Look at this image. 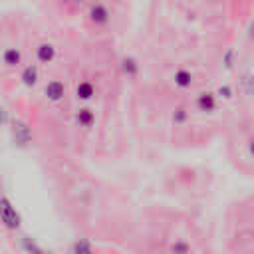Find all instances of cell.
<instances>
[{
    "mask_svg": "<svg viewBox=\"0 0 254 254\" xmlns=\"http://www.w3.org/2000/svg\"><path fill=\"white\" fill-rule=\"evenodd\" d=\"M12 139H14V145L16 147H28L30 143H32V129H30V125L26 123V121H22V119H14L12 121Z\"/></svg>",
    "mask_w": 254,
    "mask_h": 254,
    "instance_id": "cell-1",
    "label": "cell"
},
{
    "mask_svg": "<svg viewBox=\"0 0 254 254\" xmlns=\"http://www.w3.org/2000/svg\"><path fill=\"white\" fill-rule=\"evenodd\" d=\"M87 18H89V22H91L93 26L103 28V26L109 24L111 12H109V8H107L103 2H91V4H89V10H87Z\"/></svg>",
    "mask_w": 254,
    "mask_h": 254,
    "instance_id": "cell-2",
    "label": "cell"
},
{
    "mask_svg": "<svg viewBox=\"0 0 254 254\" xmlns=\"http://www.w3.org/2000/svg\"><path fill=\"white\" fill-rule=\"evenodd\" d=\"M2 224H4L8 230L20 228V214H18L16 206H12V202H10L8 196L2 198Z\"/></svg>",
    "mask_w": 254,
    "mask_h": 254,
    "instance_id": "cell-3",
    "label": "cell"
},
{
    "mask_svg": "<svg viewBox=\"0 0 254 254\" xmlns=\"http://www.w3.org/2000/svg\"><path fill=\"white\" fill-rule=\"evenodd\" d=\"M44 95H46L48 101H52V103H60V101L64 99V95H65V85H64L60 79H52V81L46 83V87H44Z\"/></svg>",
    "mask_w": 254,
    "mask_h": 254,
    "instance_id": "cell-4",
    "label": "cell"
},
{
    "mask_svg": "<svg viewBox=\"0 0 254 254\" xmlns=\"http://www.w3.org/2000/svg\"><path fill=\"white\" fill-rule=\"evenodd\" d=\"M34 56H36V60L40 64L48 65V64H52L56 60V46L52 42H40L36 46V50H34Z\"/></svg>",
    "mask_w": 254,
    "mask_h": 254,
    "instance_id": "cell-5",
    "label": "cell"
},
{
    "mask_svg": "<svg viewBox=\"0 0 254 254\" xmlns=\"http://www.w3.org/2000/svg\"><path fill=\"white\" fill-rule=\"evenodd\" d=\"M194 105H196V109L200 113H212V111H216V93H212V91L198 93L196 99H194Z\"/></svg>",
    "mask_w": 254,
    "mask_h": 254,
    "instance_id": "cell-6",
    "label": "cell"
},
{
    "mask_svg": "<svg viewBox=\"0 0 254 254\" xmlns=\"http://www.w3.org/2000/svg\"><path fill=\"white\" fill-rule=\"evenodd\" d=\"M119 67H121V73L127 75V77H137L139 75V60L135 56H123L121 62H119Z\"/></svg>",
    "mask_w": 254,
    "mask_h": 254,
    "instance_id": "cell-7",
    "label": "cell"
},
{
    "mask_svg": "<svg viewBox=\"0 0 254 254\" xmlns=\"http://www.w3.org/2000/svg\"><path fill=\"white\" fill-rule=\"evenodd\" d=\"M2 62L6 67H18L22 64V52L20 48H6L2 52Z\"/></svg>",
    "mask_w": 254,
    "mask_h": 254,
    "instance_id": "cell-8",
    "label": "cell"
},
{
    "mask_svg": "<svg viewBox=\"0 0 254 254\" xmlns=\"http://www.w3.org/2000/svg\"><path fill=\"white\" fill-rule=\"evenodd\" d=\"M38 67H36V64H28V65H24V69H22V73H20V81L26 85V87H34L36 83H38Z\"/></svg>",
    "mask_w": 254,
    "mask_h": 254,
    "instance_id": "cell-9",
    "label": "cell"
},
{
    "mask_svg": "<svg viewBox=\"0 0 254 254\" xmlns=\"http://www.w3.org/2000/svg\"><path fill=\"white\" fill-rule=\"evenodd\" d=\"M75 97L81 99V101H89V99H93V97H95V85H93L89 79L79 81L77 87H75Z\"/></svg>",
    "mask_w": 254,
    "mask_h": 254,
    "instance_id": "cell-10",
    "label": "cell"
},
{
    "mask_svg": "<svg viewBox=\"0 0 254 254\" xmlns=\"http://www.w3.org/2000/svg\"><path fill=\"white\" fill-rule=\"evenodd\" d=\"M173 81L179 89H189L192 85V73L187 69V67H179L173 75Z\"/></svg>",
    "mask_w": 254,
    "mask_h": 254,
    "instance_id": "cell-11",
    "label": "cell"
},
{
    "mask_svg": "<svg viewBox=\"0 0 254 254\" xmlns=\"http://www.w3.org/2000/svg\"><path fill=\"white\" fill-rule=\"evenodd\" d=\"M75 121H77L79 127L89 129V127H93V123H95V113H93L89 107H81V109L75 111Z\"/></svg>",
    "mask_w": 254,
    "mask_h": 254,
    "instance_id": "cell-12",
    "label": "cell"
},
{
    "mask_svg": "<svg viewBox=\"0 0 254 254\" xmlns=\"http://www.w3.org/2000/svg\"><path fill=\"white\" fill-rule=\"evenodd\" d=\"M240 87L244 91V95L254 97V73L252 71H244L240 77Z\"/></svg>",
    "mask_w": 254,
    "mask_h": 254,
    "instance_id": "cell-13",
    "label": "cell"
},
{
    "mask_svg": "<svg viewBox=\"0 0 254 254\" xmlns=\"http://www.w3.org/2000/svg\"><path fill=\"white\" fill-rule=\"evenodd\" d=\"M236 65V50L234 48H228L224 54H222V67L226 71H232Z\"/></svg>",
    "mask_w": 254,
    "mask_h": 254,
    "instance_id": "cell-14",
    "label": "cell"
},
{
    "mask_svg": "<svg viewBox=\"0 0 254 254\" xmlns=\"http://www.w3.org/2000/svg\"><path fill=\"white\" fill-rule=\"evenodd\" d=\"M171 119H173V123H175V125H185V123H187V119H189V111H187L183 105H179V107H175V111H173Z\"/></svg>",
    "mask_w": 254,
    "mask_h": 254,
    "instance_id": "cell-15",
    "label": "cell"
},
{
    "mask_svg": "<svg viewBox=\"0 0 254 254\" xmlns=\"http://www.w3.org/2000/svg\"><path fill=\"white\" fill-rule=\"evenodd\" d=\"M69 254H93V250L87 240H77V242H73Z\"/></svg>",
    "mask_w": 254,
    "mask_h": 254,
    "instance_id": "cell-16",
    "label": "cell"
},
{
    "mask_svg": "<svg viewBox=\"0 0 254 254\" xmlns=\"http://www.w3.org/2000/svg\"><path fill=\"white\" fill-rule=\"evenodd\" d=\"M216 97H220V99H224V101H230V99L234 97V89H232L228 83H222V85H218V89H216Z\"/></svg>",
    "mask_w": 254,
    "mask_h": 254,
    "instance_id": "cell-17",
    "label": "cell"
},
{
    "mask_svg": "<svg viewBox=\"0 0 254 254\" xmlns=\"http://www.w3.org/2000/svg\"><path fill=\"white\" fill-rule=\"evenodd\" d=\"M171 252H173V254H189V244H187L185 240H177V242L173 244Z\"/></svg>",
    "mask_w": 254,
    "mask_h": 254,
    "instance_id": "cell-18",
    "label": "cell"
},
{
    "mask_svg": "<svg viewBox=\"0 0 254 254\" xmlns=\"http://www.w3.org/2000/svg\"><path fill=\"white\" fill-rule=\"evenodd\" d=\"M246 38H248L250 44H254V18L250 20V24H248V28H246Z\"/></svg>",
    "mask_w": 254,
    "mask_h": 254,
    "instance_id": "cell-19",
    "label": "cell"
},
{
    "mask_svg": "<svg viewBox=\"0 0 254 254\" xmlns=\"http://www.w3.org/2000/svg\"><path fill=\"white\" fill-rule=\"evenodd\" d=\"M248 155L254 159V139H250V141H248Z\"/></svg>",
    "mask_w": 254,
    "mask_h": 254,
    "instance_id": "cell-20",
    "label": "cell"
},
{
    "mask_svg": "<svg viewBox=\"0 0 254 254\" xmlns=\"http://www.w3.org/2000/svg\"><path fill=\"white\" fill-rule=\"evenodd\" d=\"M62 2H64V4H69V2H71V0H62Z\"/></svg>",
    "mask_w": 254,
    "mask_h": 254,
    "instance_id": "cell-21",
    "label": "cell"
},
{
    "mask_svg": "<svg viewBox=\"0 0 254 254\" xmlns=\"http://www.w3.org/2000/svg\"><path fill=\"white\" fill-rule=\"evenodd\" d=\"M42 254H54V252H46V250H44V252H42Z\"/></svg>",
    "mask_w": 254,
    "mask_h": 254,
    "instance_id": "cell-22",
    "label": "cell"
}]
</instances>
